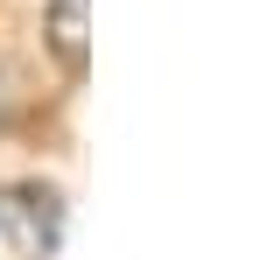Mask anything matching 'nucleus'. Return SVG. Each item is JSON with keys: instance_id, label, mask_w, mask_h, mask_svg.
Masks as SVG:
<instances>
[{"instance_id": "1", "label": "nucleus", "mask_w": 260, "mask_h": 260, "mask_svg": "<svg viewBox=\"0 0 260 260\" xmlns=\"http://www.w3.org/2000/svg\"><path fill=\"white\" fill-rule=\"evenodd\" d=\"M63 239V197L49 183H0V260H49Z\"/></svg>"}, {"instance_id": "2", "label": "nucleus", "mask_w": 260, "mask_h": 260, "mask_svg": "<svg viewBox=\"0 0 260 260\" xmlns=\"http://www.w3.org/2000/svg\"><path fill=\"white\" fill-rule=\"evenodd\" d=\"M85 7H91V0H49V7H43V43H49V56H56L63 78H85V63H91Z\"/></svg>"}]
</instances>
